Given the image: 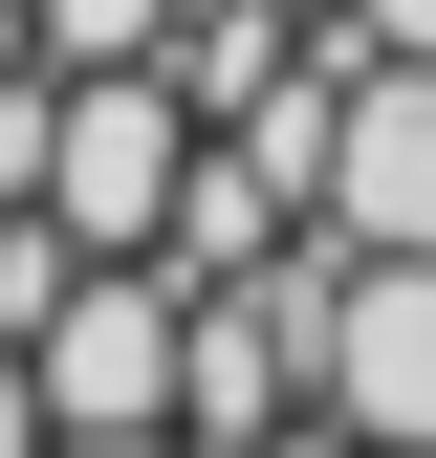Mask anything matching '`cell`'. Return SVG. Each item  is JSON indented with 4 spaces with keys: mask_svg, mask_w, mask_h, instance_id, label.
<instances>
[{
    "mask_svg": "<svg viewBox=\"0 0 436 458\" xmlns=\"http://www.w3.org/2000/svg\"><path fill=\"white\" fill-rule=\"evenodd\" d=\"M327 175H349L371 262H436V66H371V88H349V131H327Z\"/></svg>",
    "mask_w": 436,
    "mask_h": 458,
    "instance_id": "obj_4",
    "label": "cell"
},
{
    "mask_svg": "<svg viewBox=\"0 0 436 458\" xmlns=\"http://www.w3.org/2000/svg\"><path fill=\"white\" fill-rule=\"evenodd\" d=\"M327 393H349L371 458H436V262H371L327 306Z\"/></svg>",
    "mask_w": 436,
    "mask_h": 458,
    "instance_id": "obj_3",
    "label": "cell"
},
{
    "mask_svg": "<svg viewBox=\"0 0 436 458\" xmlns=\"http://www.w3.org/2000/svg\"><path fill=\"white\" fill-rule=\"evenodd\" d=\"M22 393H44V437H153L175 327H153L131 284H66V306H44V350H22Z\"/></svg>",
    "mask_w": 436,
    "mask_h": 458,
    "instance_id": "obj_2",
    "label": "cell"
},
{
    "mask_svg": "<svg viewBox=\"0 0 436 458\" xmlns=\"http://www.w3.org/2000/svg\"><path fill=\"white\" fill-rule=\"evenodd\" d=\"M0 458H44V393H22V350H0Z\"/></svg>",
    "mask_w": 436,
    "mask_h": 458,
    "instance_id": "obj_7",
    "label": "cell"
},
{
    "mask_svg": "<svg viewBox=\"0 0 436 458\" xmlns=\"http://www.w3.org/2000/svg\"><path fill=\"white\" fill-rule=\"evenodd\" d=\"M371 44H393V66H436V0H371Z\"/></svg>",
    "mask_w": 436,
    "mask_h": 458,
    "instance_id": "obj_6",
    "label": "cell"
},
{
    "mask_svg": "<svg viewBox=\"0 0 436 458\" xmlns=\"http://www.w3.org/2000/svg\"><path fill=\"white\" fill-rule=\"evenodd\" d=\"M44 44H66V66H153V44H175V0H44Z\"/></svg>",
    "mask_w": 436,
    "mask_h": 458,
    "instance_id": "obj_5",
    "label": "cell"
},
{
    "mask_svg": "<svg viewBox=\"0 0 436 458\" xmlns=\"http://www.w3.org/2000/svg\"><path fill=\"white\" fill-rule=\"evenodd\" d=\"M22 197H66V241H131V218L175 197V88H153V66H88L22 131Z\"/></svg>",
    "mask_w": 436,
    "mask_h": 458,
    "instance_id": "obj_1",
    "label": "cell"
}]
</instances>
